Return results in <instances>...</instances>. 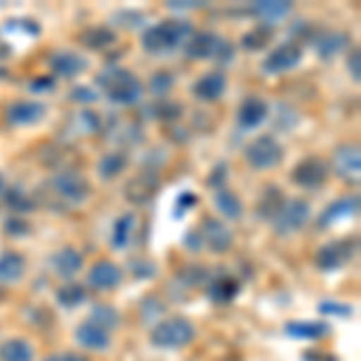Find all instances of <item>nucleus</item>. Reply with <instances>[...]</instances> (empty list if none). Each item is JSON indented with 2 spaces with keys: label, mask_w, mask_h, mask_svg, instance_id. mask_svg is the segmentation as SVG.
I'll return each mask as SVG.
<instances>
[{
  "label": "nucleus",
  "mask_w": 361,
  "mask_h": 361,
  "mask_svg": "<svg viewBox=\"0 0 361 361\" xmlns=\"http://www.w3.org/2000/svg\"><path fill=\"white\" fill-rule=\"evenodd\" d=\"M308 219H311V205L306 200H301V197H294V200H284L282 209L272 219V229L279 236H289L294 231L304 229Z\"/></svg>",
  "instance_id": "6"
},
{
  "label": "nucleus",
  "mask_w": 361,
  "mask_h": 361,
  "mask_svg": "<svg viewBox=\"0 0 361 361\" xmlns=\"http://www.w3.org/2000/svg\"><path fill=\"white\" fill-rule=\"evenodd\" d=\"M301 46L296 42H287L282 46H277L275 51H270L267 58L263 61V70L270 75H279V73H287V70H294L301 63Z\"/></svg>",
  "instance_id": "11"
},
{
  "label": "nucleus",
  "mask_w": 361,
  "mask_h": 361,
  "mask_svg": "<svg viewBox=\"0 0 361 361\" xmlns=\"http://www.w3.org/2000/svg\"><path fill=\"white\" fill-rule=\"evenodd\" d=\"M236 294H238V282L234 277H219L217 282L209 287V296H212L214 301H219V304L231 301Z\"/></svg>",
  "instance_id": "31"
},
{
  "label": "nucleus",
  "mask_w": 361,
  "mask_h": 361,
  "mask_svg": "<svg viewBox=\"0 0 361 361\" xmlns=\"http://www.w3.org/2000/svg\"><path fill=\"white\" fill-rule=\"evenodd\" d=\"M126 166H128V157L123 152H111L99 159L97 171L104 180H114L116 176H121L126 171Z\"/></svg>",
  "instance_id": "27"
},
{
  "label": "nucleus",
  "mask_w": 361,
  "mask_h": 361,
  "mask_svg": "<svg viewBox=\"0 0 361 361\" xmlns=\"http://www.w3.org/2000/svg\"><path fill=\"white\" fill-rule=\"evenodd\" d=\"M8 123L13 126H34L46 118V106L42 102H32V99H20V102L8 106Z\"/></svg>",
  "instance_id": "14"
},
{
  "label": "nucleus",
  "mask_w": 361,
  "mask_h": 361,
  "mask_svg": "<svg viewBox=\"0 0 361 361\" xmlns=\"http://www.w3.org/2000/svg\"><path fill=\"white\" fill-rule=\"evenodd\" d=\"M44 82H32V90H54V80L51 78H42Z\"/></svg>",
  "instance_id": "43"
},
{
  "label": "nucleus",
  "mask_w": 361,
  "mask_h": 361,
  "mask_svg": "<svg viewBox=\"0 0 361 361\" xmlns=\"http://www.w3.org/2000/svg\"><path fill=\"white\" fill-rule=\"evenodd\" d=\"M212 202H214V207H217V212L222 214V217H226V219H241L243 217L241 197H238L236 193H231V190L217 188V190H214Z\"/></svg>",
  "instance_id": "24"
},
{
  "label": "nucleus",
  "mask_w": 361,
  "mask_h": 361,
  "mask_svg": "<svg viewBox=\"0 0 361 361\" xmlns=\"http://www.w3.org/2000/svg\"><path fill=\"white\" fill-rule=\"evenodd\" d=\"M330 178V166L325 159L320 157H306L301 159L299 164L292 169V180L301 188H308V190H316L320 185H325V180Z\"/></svg>",
  "instance_id": "8"
},
{
  "label": "nucleus",
  "mask_w": 361,
  "mask_h": 361,
  "mask_svg": "<svg viewBox=\"0 0 361 361\" xmlns=\"http://www.w3.org/2000/svg\"><path fill=\"white\" fill-rule=\"evenodd\" d=\"M51 267H54V272L58 277L73 279L80 270H82V255H80V250H75L73 246H66L51 255Z\"/></svg>",
  "instance_id": "18"
},
{
  "label": "nucleus",
  "mask_w": 361,
  "mask_h": 361,
  "mask_svg": "<svg viewBox=\"0 0 361 361\" xmlns=\"http://www.w3.org/2000/svg\"><path fill=\"white\" fill-rule=\"evenodd\" d=\"M157 188H159V180H157L154 176H149V173H145V176H137L133 178L130 183H128L126 188V195L130 202H149L157 193Z\"/></svg>",
  "instance_id": "23"
},
{
  "label": "nucleus",
  "mask_w": 361,
  "mask_h": 361,
  "mask_svg": "<svg viewBox=\"0 0 361 361\" xmlns=\"http://www.w3.org/2000/svg\"><path fill=\"white\" fill-rule=\"evenodd\" d=\"M152 345L159 349H183L195 340V325L188 318H166L154 325Z\"/></svg>",
  "instance_id": "3"
},
{
  "label": "nucleus",
  "mask_w": 361,
  "mask_h": 361,
  "mask_svg": "<svg viewBox=\"0 0 361 361\" xmlns=\"http://www.w3.org/2000/svg\"><path fill=\"white\" fill-rule=\"evenodd\" d=\"M193 37V27L185 20H164L159 25H152L142 34V49L147 54H169V51L185 46Z\"/></svg>",
  "instance_id": "2"
},
{
  "label": "nucleus",
  "mask_w": 361,
  "mask_h": 361,
  "mask_svg": "<svg viewBox=\"0 0 361 361\" xmlns=\"http://www.w3.org/2000/svg\"><path fill=\"white\" fill-rule=\"evenodd\" d=\"M267 111H270V106H267L265 99L246 97L241 102V106H238V111H236V121H238V126L248 130V128H255V126L263 123V121L267 118Z\"/></svg>",
  "instance_id": "17"
},
{
  "label": "nucleus",
  "mask_w": 361,
  "mask_h": 361,
  "mask_svg": "<svg viewBox=\"0 0 361 361\" xmlns=\"http://www.w3.org/2000/svg\"><path fill=\"white\" fill-rule=\"evenodd\" d=\"M0 361H34V347L22 337H13L0 345Z\"/></svg>",
  "instance_id": "25"
},
{
  "label": "nucleus",
  "mask_w": 361,
  "mask_h": 361,
  "mask_svg": "<svg viewBox=\"0 0 361 361\" xmlns=\"http://www.w3.org/2000/svg\"><path fill=\"white\" fill-rule=\"evenodd\" d=\"M318 311L320 313H333V316H342V318L352 316V306H347V304H333V301H323V304L318 306Z\"/></svg>",
  "instance_id": "37"
},
{
  "label": "nucleus",
  "mask_w": 361,
  "mask_h": 361,
  "mask_svg": "<svg viewBox=\"0 0 361 361\" xmlns=\"http://www.w3.org/2000/svg\"><path fill=\"white\" fill-rule=\"evenodd\" d=\"M243 157H246L248 166L258 169V171H265V169H272L282 161L284 149L272 135H260V137L250 140V142L246 145Z\"/></svg>",
  "instance_id": "5"
},
{
  "label": "nucleus",
  "mask_w": 361,
  "mask_h": 361,
  "mask_svg": "<svg viewBox=\"0 0 361 361\" xmlns=\"http://www.w3.org/2000/svg\"><path fill=\"white\" fill-rule=\"evenodd\" d=\"M135 229V214L133 212H126L116 219L114 224V246L116 248H126L128 241H130V231Z\"/></svg>",
  "instance_id": "30"
},
{
  "label": "nucleus",
  "mask_w": 361,
  "mask_h": 361,
  "mask_svg": "<svg viewBox=\"0 0 361 361\" xmlns=\"http://www.w3.org/2000/svg\"><path fill=\"white\" fill-rule=\"evenodd\" d=\"M304 359H306V361H337V359H333V357H320V354H306Z\"/></svg>",
  "instance_id": "44"
},
{
  "label": "nucleus",
  "mask_w": 361,
  "mask_h": 361,
  "mask_svg": "<svg viewBox=\"0 0 361 361\" xmlns=\"http://www.w3.org/2000/svg\"><path fill=\"white\" fill-rule=\"evenodd\" d=\"M284 205V193L277 188V185H270V188H265V193L263 197H260V202H258V214H260V219H275V214L282 209Z\"/></svg>",
  "instance_id": "26"
},
{
  "label": "nucleus",
  "mask_w": 361,
  "mask_h": 361,
  "mask_svg": "<svg viewBox=\"0 0 361 361\" xmlns=\"http://www.w3.org/2000/svg\"><path fill=\"white\" fill-rule=\"evenodd\" d=\"M44 361H90V359L80 352H56V354H49Z\"/></svg>",
  "instance_id": "39"
},
{
  "label": "nucleus",
  "mask_w": 361,
  "mask_h": 361,
  "mask_svg": "<svg viewBox=\"0 0 361 361\" xmlns=\"http://www.w3.org/2000/svg\"><path fill=\"white\" fill-rule=\"evenodd\" d=\"M75 340H78V345L82 349H90V352H106L109 347H111V333L104 328H99L94 323H82L78 325V330H75Z\"/></svg>",
  "instance_id": "16"
},
{
  "label": "nucleus",
  "mask_w": 361,
  "mask_h": 361,
  "mask_svg": "<svg viewBox=\"0 0 361 361\" xmlns=\"http://www.w3.org/2000/svg\"><path fill=\"white\" fill-rule=\"evenodd\" d=\"M354 250H357V238H345V241H333V243H325V246L318 248L316 258H313V263L320 270H340L342 265L349 263V258L354 255Z\"/></svg>",
  "instance_id": "9"
},
{
  "label": "nucleus",
  "mask_w": 361,
  "mask_h": 361,
  "mask_svg": "<svg viewBox=\"0 0 361 361\" xmlns=\"http://www.w3.org/2000/svg\"><path fill=\"white\" fill-rule=\"evenodd\" d=\"M349 73H352L354 82H359V78H361V73H359V51H354V54L349 56Z\"/></svg>",
  "instance_id": "41"
},
{
  "label": "nucleus",
  "mask_w": 361,
  "mask_h": 361,
  "mask_svg": "<svg viewBox=\"0 0 361 361\" xmlns=\"http://www.w3.org/2000/svg\"><path fill=\"white\" fill-rule=\"evenodd\" d=\"M267 44V37H263V34H255V32H250V34H246V37H243V46H246V49H263V46Z\"/></svg>",
  "instance_id": "40"
},
{
  "label": "nucleus",
  "mask_w": 361,
  "mask_h": 361,
  "mask_svg": "<svg viewBox=\"0 0 361 361\" xmlns=\"http://www.w3.org/2000/svg\"><path fill=\"white\" fill-rule=\"evenodd\" d=\"M345 46H347V37H345V34L328 32V34H323V37L316 39V51H318V56L323 58V61H330V58H335L342 49H345Z\"/></svg>",
  "instance_id": "28"
},
{
  "label": "nucleus",
  "mask_w": 361,
  "mask_h": 361,
  "mask_svg": "<svg viewBox=\"0 0 361 361\" xmlns=\"http://www.w3.org/2000/svg\"><path fill=\"white\" fill-rule=\"evenodd\" d=\"M226 92V78L222 73H205L200 80L193 85V94L200 99V102H219Z\"/></svg>",
  "instance_id": "19"
},
{
  "label": "nucleus",
  "mask_w": 361,
  "mask_h": 361,
  "mask_svg": "<svg viewBox=\"0 0 361 361\" xmlns=\"http://www.w3.org/2000/svg\"><path fill=\"white\" fill-rule=\"evenodd\" d=\"M27 272V260L17 250H5L0 255V284H15L25 277Z\"/></svg>",
  "instance_id": "21"
},
{
  "label": "nucleus",
  "mask_w": 361,
  "mask_h": 361,
  "mask_svg": "<svg viewBox=\"0 0 361 361\" xmlns=\"http://www.w3.org/2000/svg\"><path fill=\"white\" fill-rule=\"evenodd\" d=\"M333 171L347 183H359L361 159H359V145L345 142L333 152Z\"/></svg>",
  "instance_id": "10"
},
{
  "label": "nucleus",
  "mask_w": 361,
  "mask_h": 361,
  "mask_svg": "<svg viewBox=\"0 0 361 361\" xmlns=\"http://www.w3.org/2000/svg\"><path fill=\"white\" fill-rule=\"evenodd\" d=\"M359 214V195H345L340 200L330 202L328 207L320 212L318 224L320 226H333L337 222H345V219H352Z\"/></svg>",
  "instance_id": "15"
},
{
  "label": "nucleus",
  "mask_w": 361,
  "mask_h": 361,
  "mask_svg": "<svg viewBox=\"0 0 361 361\" xmlns=\"http://www.w3.org/2000/svg\"><path fill=\"white\" fill-rule=\"evenodd\" d=\"M123 282V270L114 260H97L87 272V284L97 292H109Z\"/></svg>",
  "instance_id": "12"
},
{
  "label": "nucleus",
  "mask_w": 361,
  "mask_h": 361,
  "mask_svg": "<svg viewBox=\"0 0 361 361\" xmlns=\"http://www.w3.org/2000/svg\"><path fill=\"white\" fill-rule=\"evenodd\" d=\"M173 87V78L169 73H154L152 75V82H149V90L154 92L157 97H164L169 90Z\"/></svg>",
  "instance_id": "36"
},
{
  "label": "nucleus",
  "mask_w": 361,
  "mask_h": 361,
  "mask_svg": "<svg viewBox=\"0 0 361 361\" xmlns=\"http://www.w3.org/2000/svg\"><path fill=\"white\" fill-rule=\"evenodd\" d=\"M5 202H8V205L13 207L15 212H29V209L34 207L32 197H29L27 193H22V190H17V188L5 190Z\"/></svg>",
  "instance_id": "35"
},
{
  "label": "nucleus",
  "mask_w": 361,
  "mask_h": 361,
  "mask_svg": "<svg viewBox=\"0 0 361 361\" xmlns=\"http://www.w3.org/2000/svg\"><path fill=\"white\" fill-rule=\"evenodd\" d=\"M284 330L296 340H323L330 335V325L323 320H294V323L284 325Z\"/></svg>",
  "instance_id": "22"
},
{
  "label": "nucleus",
  "mask_w": 361,
  "mask_h": 361,
  "mask_svg": "<svg viewBox=\"0 0 361 361\" xmlns=\"http://www.w3.org/2000/svg\"><path fill=\"white\" fill-rule=\"evenodd\" d=\"M73 97H75V102H94V97H92L90 90H75Z\"/></svg>",
  "instance_id": "42"
},
{
  "label": "nucleus",
  "mask_w": 361,
  "mask_h": 361,
  "mask_svg": "<svg viewBox=\"0 0 361 361\" xmlns=\"http://www.w3.org/2000/svg\"><path fill=\"white\" fill-rule=\"evenodd\" d=\"M51 185H54L56 195L61 197V200L70 202V205H80V202H85L92 193L90 180L80 171H70V169L68 171L56 173V176L51 178Z\"/></svg>",
  "instance_id": "7"
},
{
  "label": "nucleus",
  "mask_w": 361,
  "mask_h": 361,
  "mask_svg": "<svg viewBox=\"0 0 361 361\" xmlns=\"http://www.w3.org/2000/svg\"><path fill=\"white\" fill-rule=\"evenodd\" d=\"M197 234L202 238V246H207L209 250H214V253H224V250H229L231 243H234L231 231L226 229L219 219H212V217H207L205 222H202V229L197 231Z\"/></svg>",
  "instance_id": "13"
},
{
  "label": "nucleus",
  "mask_w": 361,
  "mask_h": 361,
  "mask_svg": "<svg viewBox=\"0 0 361 361\" xmlns=\"http://www.w3.org/2000/svg\"><path fill=\"white\" fill-rule=\"evenodd\" d=\"M118 313L114 311L111 306H94V313H92V318H90V323H94V325H99V328H104V330H111L118 325Z\"/></svg>",
  "instance_id": "33"
},
{
  "label": "nucleus",
  "mask_w": 361,
  "mask_h": 361,
  "mask_svg": "<svg viewBox=\"0 0 361 361\" xmlns=\"http://www.w3.org/2000/svg\"><path fill=\"white\" fill-rule=\"evenodd\" d=\"M56 299L63 308H78L87 299V292H85V287H80V284H68V287L58 289Z\"/></svg>",
  "instance_id": "32"
},
{
  "label": "nucleus",
  "mask_w": 361,
  "mask_h": 361,
  "mask_svg": "<svg viewBox=\"0 0 361 361\" xmlns=\"http://www.w3.org/2000/svg\"><path fill=\"white\" fill-rule=\"evenodd\" d=\"M185 56L190 61H231V44L224 42L219 34L214 32H193V37L185 42Z\"/></svg>",
  "instance_id": "4"
},
{
  "label": "nucleus",
  "mask_w": 361,
  "mask_h": 361,
  "mask_svg": "<svg viewBox=\"0 0 361 361\" xmlns=\"http://www.w3.org/2000/svg\"><path fill=\"white\" fill-rule=\"evenodd\" d=\"M253 13L265 22H279L284 15L292 13V3H272V0H263V3L253 5Z\"/></svg>",
  "instance_id": "29"
},
{
  "label": "nucleus",
  "mask_w": 361,
  "mask_h": 361,
  "mask_svg": "<svg viewBox=\"0 0 361 361\" xmlns=\"http://www.w3.org/2000/svg\"><path fill=\"white\" fill-rule=\"evenodd\" d=\"M82 39L90 49H104V46L114 44L116 37H114V32H109L106 27H94V29H90V32H85Z\"/></svg>",
  "instance_id": "34"
},
{
  "label": "nucleus",
  "mask_w": 361,
  "mask_h": 361,
  "mask_svg": "<svg viewBox=\"0 0 361 361\" xmlns=\"http://www.w3.org/2000/svg\"><path fill=\"white\" fill-rule=\"evenodd\" d=\"M97 85L102 87L109 102L121 104V106H135L142 99V85L126 68H106L104 73H99Z\"/></svg>",
  "instance_id": "1"
},
{
  "label": "nucleus",
  "mask_w": 361,
  "mask_h": 361,
  "mask_svg": "<svg viewBox=\"0 0 361 361\" xmlns=\"http://www.w3.org/2000/svg\"><path fill=\"white\" fill-rule=\"evenodd\" d=\"M49 66L56 75H61V78H75V75L87 70V61L82 56L73 54V51H56V54H51L49 58Z\"/></svg>",
  "instance_id": "20"
},
{
  "label": "nucleus",
  "mask_w": 361,
  "mask_h": 361,
  "mask_svg": "<svg viewBox=\"0 0 361 361\" xmlns=\"http://www.w3.org/2000/svg\"><path fill=\"white\" fill-rule=\"evenodd\" d=\"M5 231H8L10 236H27L29 226H27L25 219L13 217V219H8V222H5Z\"/></svg>",
  "instance_id": "38"
},
{
  "label": "nucleus",
  "mask_w": 361,
  "mask_h": 361,
  "mask_svg": "<svg viewBox=\"0 0 361 361\" xmlns=\"http://www.w3.org/2000/svg\"><path fill=\"white\" fill-rule=\"evenodd\" d=\"M0 193H5V183H3V178H0Z\"/></svg>",
  "instance_id": "45"
}]
</instances>
